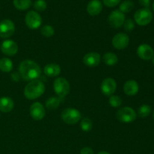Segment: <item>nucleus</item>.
<instances>
[{
  "mask_svg": "<svg viewBox=\"0 0 154 154\" xmlns=\"http://www.w3.org/2000/svg\"><path fill=\"white\" fill-rule=\"evenodd\" d=\"M19 74L21 78L26 81L37 80L42 75V69L35 62L26 60L21 62L19 66Z\"/></svg>",
  "mask_w": 154,
  "mask_h": 154,
  "instance_id": "1",
  "label": "nucleus"
},
{
  "mask_svg": "<svg viewBox=\"0 0 154 154\" xmlns=\"http://www.w3.org/2000/svg\"><path fill=\"white\" fill-rule=\"evenodd\" d=\"M45 91V84L40 80H34L27 84L24 88V96L27 99L34 100L41 97Z\"/></svg>",
  "mask_w": 154,
  "mask_h": 154,
  "instance_id": "2",
  "label": "nucleus"
},
{
  "mask_svg": "<svg viewBox=\"0 0 154 154\" xmlns=\"http://www.w3.org/2000/svg\"><path fill=\"white\" fill-rule=\"evenodd\" d=\"M61 118L67 124L75 125L81 120V114L75 108H67L62 111Z\"/></svg>",
  "mask_w": 154,
  "mask_h": 154,
  "instance_id": "3",
  "label": "nucleus"
},
{
  "mask_svg": "<svg viewBox=\"0 0 154 154\" xmlns=\"http://www.w3.org/2000/svg\"><path fill=\"white\" fill-rule=\"evenodd\" d=\"M116 117L119 121L124 123H129L135 121L137 117V114L133 108L130 107H123L117 111Z\"/></svg>",
  "mask_w": 154,
  "mask_h": 154,
  "instance_id": "4",
  "label": "nucleus"
},
{
  "mask_svg": "<svg viewBox=\"0 0 154 154\" xmlns=\"http://www.w3.org/2000/svg\"><path fill=\"white\" fill-rule=\"evenodd\" d=\"M135 23L139 26H147L153 20V14L149 8L138 9L134 14Z\"/></svg>",
  "mask_w": 154,
  "mask_h": 154,
  "instance_id": "5",
  "label": "nucleus"
},
{
  "mask_svg": "<svg viewBox=\"0 0 154 154\" xmlns=\"http://www.w3.org/2000/svg\"><path fill=\"white\" fill-rule=\"evenodd\" d=\"M54 90L59 97H65L70 92V85L69 81L64 78H57L54 82Z\"/></svg>",
  "mask_w": 154,
  "mask_h": 154,
  "instance_id": "6",
  "label": "nucleus"
},
{
  "mask_svg": "<svg viewBox=\"0 0 154 154\" xmlns=\"http://www.w3.org/2000/svg\"><path fill=\"white\" fill-rule=\"evenodd\" d=\"M25 23L27 27L30 29H36L42 25V19L37 11H30L26 14Z\"/></svg>",
  "mask_w": 154,
  "mask_h": 154,
  "instance_id": "7",
  "label": "nucleus"
},
{
  "mask_svg": "<svg viewBox=\"0 0 154 154\" xmlns=\"http://www.w3.org/2000/svg\"><path fill=\"white\" fill-rule=\"evenodd\" d=\"M15 32V25L12 20L5 19L0 22V37L8 38L14 35Z\"/></svg>",
  "mask_w": 154,
  "mask_h": 154,
  "instance_id": "8",
  "label": "nucleus"
},
{
  "mask_svg": "<svg viewBox=\"0 0 154 154\" xmlns=\"http://www.w3.org/2000/svg\"><path fill=\"white\" fill-rule=\"evenodd\" d=\"M126 20V17L120 10H114L108 17V23L113 28L118 29L123 26Z\"/></svg>",
  "mask_w": 154,
  "mask_h": 154,
  "instance_id": "9",
  "label": "nucleus"
},
{
  "mask_svg": "<svg viewBox=\"0 0 154 154\" xmlns=\"http://www.w3.org/2000/svg\"><path fill=\"white\" fill-rule=\"evenodd\" d=\"M129 44V37L127 34L119 32L112 38V45L117 50H124Z\"/></svg>",
  "mask_w": 154,
  "mask_h": 154,
  "instance_id": "10",
  "label": "nucleus"
},
{
  "mask_svg": "<svg viewBox=\"0 0 154 154\" xmlns=\"http://www.w3.org/2000/svg\"><path fill=\"white\" fill-rule=\"evenodd\" d=\"M0 49L5 55L13 57L17 53L18 45L14 41L11 40V39H6L1 44Z\"/></svg>",
  "mask_w": 154,
  "mask_h": 154,
  "instance_id": "11",
  "label": "nucleus"
},
{
  "mask_svg": "<svg viewBox=\"0 0 154 154\" xmlns=\"http://www.w3.org/2000/svg\"><path fill=\"white\" fill-rule=\"evenodd\" d=\"M29 114L35 120H42L45 116V108L42 103L38 102L32 104L29 108Z\"/></svg>",
  "mask_w": 154,
  "mask_h": 154,
  "instance_id": "12",
  "label": "nucleus"
},
{
  "mask_svg": "<svg viewBox=\"0 0 154 154\" xmlns=\"http://www.w3.org/2000/svg\"><path fill=\"white\" fill-rule=\"evenodd\" d=\"M117 89V83L115 80L111 78H107L103 80L101 84V90L106 96H111L115 93Z\"/></svg>",
  "mask_w": 154,
  "mask_h": 154,
  "instance_id": "13",
  "label": "nucleus"
},
{
  "mask_svg": "<svg viewBox=\"0 0 154 154\" xmlns=\"http://www.w3.org/2000/svg\"><path fill=\"white\" fill-rule=\"evenodd\" d=\"M137 54L138 57L143 60H150L154 57V51L150 45L142 44L139 45L137 49Z\"/></svg>",
  "mask_w": 154,
  "mask_h": 154,
  "instance_id": "14",
  "label": "nucleus"
},
{
  "mask_svg": "<svg viewBox=\"0 0 154 154\" xmlns=\"http://www.w3.org/2000/svg\"><path fill=\"white\" fill-rule=\"evenodd\" d=\"M83 62L87 67H96L101 62L100 54L97 52L88 53L84 57Z\"/></svg>",
  "mask_w": 154,
  "mask_h": 154,
  "instance_id": "15",
  "label": "nucleus"
},
{
  "mask_svg": "<svg viewBox=\"0 0 154 154\" xmlns=\"http://www.w3.org/2000/svg\"><path fill=\"white\" fill-rule=\"evenodd\" d=\"M139 86L137 81L135 80L127 81L123 85V92L125 94L129 96H134L138 93Z\"/></svg>",
  "mask_w": 154,
  "mask_h": 154,
  "instance_id": "16",
  "label": "nucleus"
},
{
  "mask_svg": "<svg viewBox=\"0 0 154 154\" xmlns=\"http://www.w3.org/2000/svg\"><path fill=\"white\" fill-rule=\"evenodd\" d=\"M102 10V3L99 0H91L87 6V11L90 16H96Z\"/></svg>",
  "mask_w": 154,
  "mask_h": 154,
  "instance_id": "17",
  "label": "nucleus"
},
{
  "mask_svg": "<svg viewBox=\"0 0 154 154\" xmlns=\"http://www.w3.org/2000/svg\"><path fill=\"white\" fill-rule=\"evenodd\" d=\"M61 72V68L58 64L55 63H50L46 65L44 68V73L49 78L57 77Z\"/></svg>",
  "mask_w": 154,
  "mask_h": 154,
  "instance_id": "18",
  "label": "nucleus"
},
{
  "mask_svg": "<svg viewBox=\"0 0 154 154\" xmlns=\"http://www.w3.org/2000/svg\"><path fill=\"white\" fill-rule=\"evenodd\" d=\"M14 102L10 97L5 96L0 99V111L3 113H9L13 110Z\"/></svg>",
  "mask_w": 154,
  "mask_h": 154,
  "instance_id": "19",
  "label": "nucleus"
},
{
  "mask_svg": "<svg viewBox=\"0 0 154 154\" xmlns=\"http://www.w3.org/2000/svg\"><path fill=\"white\" fill-rule=\"evenodd\" d=\"M103 61L108 66H114L118 63V57L112 52L105 53L103 56Z\"/></svg>",
  "mask_w": 154,
  "mask_h": 154,
  "instance_id": "20",
  "label": "nucleus"
},
{
  "mask_svg": "<svg viewBox=\"0 0 154 154\" xmlns=\"http://www.w3.org/2000/svg\"><path fill=\"white\" fill-rule=\"evenodd\" d=\"M13 69V63L8 58H2L0 60V70L4 73H8Z\"/></svg>",
  "mask_w": 154,
  "mask_h": 154,
  "instance_id": "21",
  "label": "nucleus"
},
{
  "mask_svg": "<svg viewBox=\"0 0 154 154\" xmlns=\"http://www.w3.org/2000/svg\"><path fill=\"white\" fill-rule=\"evenodd\" d=\"M14 6L17 10L25 11L27 10L31 6V0H14Z\"/></svg>",
  "mask_w": 154,
  "mask_h": 154,
  "instance_id": "22",
  "label": "nucleus"
},
{
  "mask_svg": "<svg viewBox=\"0 0 154 154\" xmlns=\"http://www.w3.org/2000/svg\"><path fill=\"white\" fill-rule=\"evenodd\" d=\"M60 99L57 97H51L45 102V106L48 110H55L60 106Z\"/></svg>",
  "mask_w": 154,
  "mask_h": 154,
  "instance_id": "23",
  "label": "nucleus"
},
{
  "mask_svg": "<svg viewBox=\"0 0 154 154\" xmlns=\"http://www.w3.org/2000/svg\"><path fill=\"white\" fill-rule=\"evenodd\" d=\"M134 8L133 2L130 0H125L120 5V11L122 13H129Z\"/></svg>",
  "mask_w": 154,
  "mask_h": 154,
  "instance_id": "24",
  "label": "nucleus"
},
{
  "mask_svg": "<svg viewBox=\"0 0 154 154\" xmlns=\"http://www.w3.org/2000/svg\"><path fill=\"white\" fill-rule=\"evenodd\" d=\"M80 126H81V129L84 132H90L92 128H93V122L91 121L90 119L87 118V117H84V118L81 119Z\"/></svg>",
  "mask_w": 154,
  "mask_h": 154,
  "instance_id": "25",
  "label": "nucleus"
},
{
  "mask_svg": "<svg viewBox=\"0 0 154 154\" xmlns=\"http://www.w3.org/2000/svg\"><path fill=\"white\" fill-rule=\"evenodd\" d=\"M41 33L45 38H51L55 33L54 27L50 25H45L41 29Z\"/></svg>",
  "mask_w": 154,
  "mask_h": 154,
  "instance_id": "26",
  "label": "nucleus"
},
{
  "mask_svg": "<svg viewBox=\"0 0 154 154\" xmlns=\"http://www.w3.org/2000/svg\"><path fill=\"white\" fill-rule=\"evenodd\" d=\"M150 113H151V108L148 105H142L138 108V114L141 117H147L150 115Z\"/></svg>",
  "mask_w": 154,
  "mask_h": 154,
  "instance_id": "27",
  "label": "nucleus"
},
{
  "mask_svg": "<svg viewBox=\"0 0 154 154\" xmlns=\"http://www.w3.org/2000/svg\"><path fill=\"white\" fill-rule=\"evenodd\" d=\"M123 100L118 96H111L109 98V104L113 108H119L121 106Z\"/></svg>",
  "mask_w": 154,
  "mask_h": 154,
  "instance_id": "28",
  "label": "nucleus"
},
{
  "mask_svg": "<svg viewBox=\"0 0 154 154\" xmlns=\"http://www.w3.org/2000/svg\"><path fill=\"white\" fill-rule=\"evenodd\" d=\"M47 2L45 0H36L34 2V8L37 11H44L47 8Z\"/></svg>",
  "mask_w": 154,
  "mask_h": 154,
  "instance_id": "29",
  "label": "nucleus"
},
{
  "mask_svg": "<svg viewBox=\"0 0 154 154\" xmlns=\"http://www.w3.org/2000/svg\"><path fill=\"white\" fill-rule=\"evenodd\" d=\"M123 26L126 32H132L135 29V23L132 19H127L125 20Z\"/></svg>",
  "mask_w": 154,
  "mask_h": 154,
  "instance_id": "30",
  "label": "nucleus"
},
{
  "mask_svg": "<svg viewBox=\"0 0 154 154\" xmlns=\"http://www.w3.org/2000/svg\"><path fill=\"white\" fill-rule=\"evenodd\" d=\"M104 5L108 8H113L119 5L121 0H102Z\"/></svg>",
  "mask_w": 154,
  "mask_h": 154,
  "instance_id": "31",
  "label": "nucleus"
},
{
  "mask_svg": "<svg viewBox=\"0 0 154 154\" xmlns=\"http://www.w3.org/2000/svg\"><path fill=\"white\" fill-rule=\"evenodd\" d=\"M81 154H94V152L91 147H85L81 150Z\"/></svg>",
  "mask_w": 154,
  "mask_h": 154,
  "instance_id": "32",
  "label": "nucleus"
},
{
  "mask_svg": "<svg viewBox=\"0 0 154 154\" xmlns=\"http://www.w3.org/2000/svg\"><path fill=\"white\" fill-rule=\"evenodd\" d=\"M140 5L144 7V8H149L150 5V0H138Z\"/></svg>",
  "mask_w": 154,
  "mask_h": 154,
  "instance_id": "33",
  "label": "nucleus"
},
{
  "mask_svg": "<svg viewBox=\"0 0 154 154\" xmlns=\"http://www.w3.org/2000/svg\"><path fill=\"white\" fill-rule=\"evenodd\" d=\"M11 78H12V79H13L14 81H19L20 78L21 77H20V74L13 73L11 75Z\"/></svg>",
  "mask_w": 154,
  "mask_h": 154,
  "instance_id": "34",
  "label": "nucleus"
},
{
  "mask_svg": "<svg viewBox=\"0 0 154 154\" xmlns=\"http://www.w3.org/2000/svg\"><path fill=\"white\" fill-rule=\"evenodd\" d=\"M97 154H111V153H109L108 152H107V151H100Z\"/></svg>",
  "mask_w": 154,
  "mask_h": 154,
  "instance_id": "35",
  "label": "nucleus"
},
{
  "mask_svg": "<svg viewBox=\"0 0 154 154\" xmlns=\"http://www.w3.org/2000/svg\"><path fill=\"white\" fill-rule=\"evenodd\" d=\"M152 63H153V64L154 65V57L152 58Z\"/></svg>",
  "mask_w": 154,
  "mask_h": 154,
  "instance_id": "36",
  "label": "nucleus"
},
{
  "mask_svg": "<svg viewBox=\"0 0 154 154\" xmlns=\"http://www.w3.org/2000/svg\"><path fill=\"white\" fill-rule=\"evenodd\" d=\"M153 10L154 11V2H153Z\"/></svg>",
  "mask_w": 154,
  "mask_h": 154,
  "instance_id": "37",
  "label": "nucleus"
},
{
  "mask_svg": "<svg viewBox=\"0 0 154 154\" xmlns=\"http://www.w3.org/2000/svg\"><path fill=\"white\" fill-rule=\"evenodd\" d=\"M153 119H154V111H153Z\"/></svg>",
  "mask_w": 154,
  "mask_h": 154,
  "instance_id": "38",
  "label": "nucleus"
}]
</instances>
